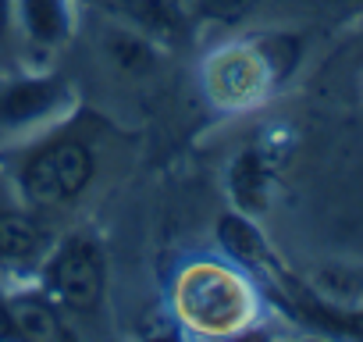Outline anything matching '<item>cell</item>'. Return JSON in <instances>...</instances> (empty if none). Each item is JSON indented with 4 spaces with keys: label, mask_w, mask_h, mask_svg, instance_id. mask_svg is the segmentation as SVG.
Masks as SVG:
<instances>
[{
    "label": "cell",
    "mask_w": 363,
    "mask_h": 342,
    "mask_svg": "<svg viewBox=\"0 0 363 342\" xmlns=\"http://www.w3.org/2000/svg\"><path fill=\"white\" fill-rule=\"evenodd\" d=\"M18 335V328H15V314L0 303V338H15Z\"/></svg>",
    "instance_id": "obj_13"
},
{
    "label": "cell",
    "mask_w": 363,
    "mask_h": 342,
    "mask_svg": "<svg viewBox=\"0 0 363 342\" xmlns=\"http://www.w3.org/2000/svg\"><path fill=\"white\" fill-rule=\"evenodd\" d=\"M0 29H4V0H0Z\"/></svg>",
    "instance_id": "obj_14"
},
{
    "label": "cell",
    "mask_w": 363,
    "mask_h": 342,
    "mask_svg": "<svg viewBox=\"0 0 363 342\" xmlns=\"http://www.w3.org/2000/svg\"><path fill=\"white\" fill-rule=\"evenodd\" d=\"M345 4H352V0H345Z\"/></svg>",
    "instance_id": "obj_15"
},
{
    "label": "cell",
    "mask_w": 363,
    "mask_h": 342,
    "mask_svg": "<svg viewBox=\"0 0 363 342\" xmlns=\"http://www.w3.org/2000/svg\"><path fill=\"white\" fill-rule=\"evenodd\" d=\"M93 175V153L82 143H57L33 157L26 171V186L36 200H65L75 197Z\"/></svg>",
    "instance_id": "obj_1"
},
{
    "label": "cell",
    "mask_w": 363,
    "mask_h": 342,
    "mask_svg": "<svg viewBox=\"0 0 363 342\" xmlns=\"http://www.w3.org/2000/svg\"><path fill=\"white\" fill-rule=\"evenodd\" d=\"M232 193L242 207L257 211L264 207V193H267V167L257 153H242L232 167Z\"/></svg>",
    "instance_id": "obj_5"
},
{
    "label": "cell",
    "mask_w": 363,
    "mask_h": 342,
    "mask_svg": "<svg viewBox=\"0 0 363 342\" xmlns=\"http://www.w3.org/2000/svg\"><path fill=\"white\" fill-rule=\"evenodd\" d=\"M107 54H111L121 68H128V72H146V68L153 65L150 47H146V43H139L135 36H121V33L107 40Z\"/></svg>",
    "instance_id": "obj_11"
},
{
    "label": "cell",
    "mask_w": 363,
    "mask_h": 342,
    "mask_svg": "<svg viewBox=\"0 0 363 342\" xmlns=\"http://www.w3.org/2000/svg\"><path fill=\"white\" fill-rule=\"evenodd\" d=\"M128 4V15L139 22V26H150L153 33H178V15L171 4L164 0H125Z\"/></svg>",
    "instance_id": "obj_9"
},
{
    "label": "cell",
    "mask_w": 363,
    "mask_h": 342,
    "mask_svg": "<svg viewBox=\"0 0 363 342\" xmlns=\"http://www.w3.org/2000/svg\"><path fill=\"white\" fill-rule=\"evenodd\" d=\"M11 314H15L18 335H29V338H61L65 335L61 324H57V317H54V310L43 307V303H36V299L18 303Z\"/></svg>",
    "instance_id": "obj_8"
},
{
    "label": "cell",
    "mask_w": 363,
    "mask_h": 342,
    "mask_svg": "<svg viewBox=\"0 0 363 342\" xmlns=\"http://www.w3.org/2000/svg\"><path fill=\"white\" fill-rule=\"evenodd\" d=\"M50 282L57 289V296L75 307V310H93L100 303V292H104V264H100V253L89 246V243H72L61 250L54 271H50Z\"/></svg>",
    "instance_id": "obj_3"
},
{
    "label": "cell",
    "mask_w": 363,
    "mask_h": 342,
    "mask_svg": "<svg viewBox=\"0 0 363 342\" xmlns=\"http://www.w3.org/2000/svg\"><path fill=\"white\" fill-rule=\"evenodd\" d=\"M61 96V86L54 79H40V82H18L0 96V121H33L40 114H47Z\"/></svg>",
    "instance_id": "obj_4"
},
{
    "label": "cell",
    "mask_w": 363,
    "mask_h": 342,
    "mask_svg": "<svg viewBox=\"0 0 363 342\" xmlns=\"http://www.w3.org/2000/svg\"><path fill=\"white\" fill-rule=\"evenodd\" d=\"M218 236H221L225 250H228L235 260H246V264H260V260H264V243H260V236L253 232V225H246L242 218L225 214V218L218 221Z\"/></svg>",
    "instance_id": "obj_7"
},
{
    "label": "cell",
    "mask_w": 363,
    "mask_h": 342,
    "mask_svg": "<svg viewBox=\"0 0 363 342\" xmlns=\"http://www.w3.org/2000/svg\"><path fill=\"white\" fill-rule=\"evenodd\" d=\"M253 4H257V0H203V11H207L211 18L235 22V18H242Z\"/></svg>",
    "instance_id": "obj_12"
},
{
    "label": "cell",
    "mask_w": 363,
    "mask_h": 342,
    "mask_svg": "<svg viewBox=\"0 0 363 342\" xmlns=\"http://www.w3.org/2000/svg\"><path fill=\"white\" fill-rule=\"evenodd\" d=\"M26 18H29V26L40 40H57L61 29H65L57 0H26Z\"/></svg>",
    "instance_id": "obj_10"
},
{
    "label": "cell",
    "mask_w": 363,
    "mask_h": 342,
    "mask_svg": "<svg viewBox=\"0 0 363 342\" xmlns=\"http://www.w3.org/2000/svg\"><path fill=\"white\" fill-rule=\"evenodd\" d=\"M40 250V228L22 214H0V257L26 260Z\"/></svg>",
    "instance_id": "obj_6"
},
{
    "label": "cell",
    "mask_w": 363,
    "mask_h": 342,
    "mask_svg": "<svg viewBox=\"0 0 363 342\" xmlns=\"http://www.w3.org/2000/svg\"><path fill=\"white\" fill-rule=\"evenodd\" d=\"M182 307L200 328L225 331L242 317V289L235 285V278L203 267L182 282Z\"/></svg>",
    "instance_id": "obj_2"
}]
</instances>
